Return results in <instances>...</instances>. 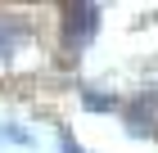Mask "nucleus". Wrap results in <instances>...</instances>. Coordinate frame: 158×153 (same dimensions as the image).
Masks as SVG:
<instances>
[{
    "label": "nucleus",
    "instance_id": "nucleus-5",
    "mask_svg": "<svg viewBox=\"0 0 158 153\" xmlns=\"http://www.w3.org/2000/svg\"><path fill=\"white\" fill-rule=\"evenodd\" d=\"M0 140H5V144H32V131H18V126H0Z\"/></svg>",
    "mask_w": 158,
    "mask_h": 153
},
{
    "label": "nucleus",
    "instance_id": "nucleus-4",
    "mask_svg": "<svg viewBox=\"0 0 158 153\" xmlns=\"http://www.w3.org/2000/svg\"><path fill=\"white\" fill-rule=\"evenodd\" d=\"M81 108L86 113H122V99L109 90H95V86H81Z\"/></svg>",
    "mask_w": 158,
    "mask_h": 153
},
{
    "label": "nucleus",
    "instance_id": "nucleus-2",
    "mask_svg": "<svg viewBox=\"0 0 158 153\" xmlns=\"http://www.w3.org/2000/svg\"><path fill=\"white\" fill-rule=\"evenodd\" d=\"M122 122H127V135H158V86L131 99V108H122Z\"/></svg>",
    "mask_w": 158,
    "mask_h": 153
},
{
    "label": "nucleus",
    "instance_id": "nucleus-6",
    "mask_svg": "<svg viewBox=\"0 0 158 153\" xmlns=\"http://www.w3.org/2000/svg\"><path fill=\"white\" fill-rule=\"evenodd\" d=\"M59 153H86L81 144H77V135H73V131H68V126L59 131Z\"/></svg>",
    "mask_w": 158,
    "mask_h": 153
},
{
    "label": "nucleus",
    "instance_id": "nucleus-3",
    "mask_svg": "<svg viewBox=\"0 0 158 153\" xmlns=\"http://www.w3.org/2000/svg\"><path fill=\"white\" fill-rule=\"evenodd\" d=\"M32 18H23V14H0V59H14L18 50L32 41Z\"/></svg>",
    "mask_w": 158,
    "mask_h": 153
},
{
    "label": "nucleus",
    "instance_id": "nucleus-1",
    "mask_svg": "<svg viewBox=\"0 0 158 153\" xmlns=\"http://www.w3.org/2000/svg\"><path fill=\"white\" fill-rule=\"evenodd\" d=\"M99 23H104V9L90 5V0H77V5H63V9H59V36H63L68 59H77V54L95 41Z\"/></svg>",
    "mask_w": 158,
    "mask_h": 153
}]
</instances>
